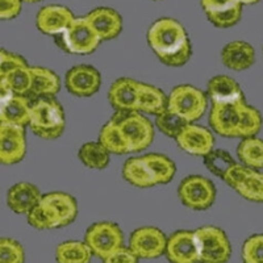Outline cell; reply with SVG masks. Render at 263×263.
I'll return each instance as SVG.
<instances>
[{"label":"cell","mask_w":263,"mask_h":263,"mask_svg":"<svg viewBox=\"0 0 263 263\" xmlns=\"http://www.w3.org/2000/svg\"><path fill=\"white\" fill-rule=\"evenodd\" d=\"M153 53L164 65L179 67L191 60L192 46L184 27L171 17H162L150 25L146 34Z\"/></svg>","instance_id":"obj_1"},{"label":"cell","mask_w":263,"mask_h":263,"mask_svg":"<svg viewBox=\"0 0 263 263\" xmlns=\"http://www.w3.org/2000/svg\"><path fill=\"white\" fill-rule=\"evenodd\" d=\"M29 126L44 140H55L65 132L66 119L62 105L54 98H40L32 102Z\"/></svg>","instance_id":"obj_2"},{"label":"cell","mask_w":263,"mask_h":263,"mask_svg":"<svg viewBox=\"0 0 263 263\" xmlns=\"http://www.w3.org/2000/svg\"><path fill=\"white\" fill-rule=\"evenodd\" d=\"M54 41L66 53L88 55L99 48L102 40L84 16L75 17L65 32L54 36Z\"/></svg>","instance_id":"obj_3"},{"label":"cell","mask_w":263,"mask_h":263,"mask_svg":"<svg viewBox=\"0 0 263 263\" xmlns=\"http://www.w3.org/2000/svg\"><path fill=\"white\" fill-rule=\"evenodd\" d=\"M125 137L130 153L146 150L154 140V128L150 120L138 111H116L112 117Z\"/></svg>","instance_id":"obj_4"},{"label":"cell","mask_w":263,"mask_h":263,"mask_svg":"<svg viewBox=\"0 0 263 263\" xmlns=\"http://www.w3.org/2000/svg\"><path fill=\"white\" fill-rule=\"evenodd\" d=\"M208 107V98L201 90L190 84L174 87L168 95V109L180 115L189 123L203 117Z\"/></svg>","instance_id":"obj_5"},{"label":"cell","mask_w":263,"mask_h":263,"mask_svg":"<svg viewBox=\"0 0 263 263\" xmlns=\"http://www.w3.org/2000/svg\"><path fill=\"white\" fill-rule=\"evenodd\" d=\"M194 232L200 251V263H228L232 245L221 228L206 225Z\"/></svg>","instance_id":"obj_6"},{"label":"cell","mask_w":263,"mask_h":263,"mask_svg":"<svg viewBox=\"0 0 263 263\" xmlns=\"http://www.w3.org/2000/svg\"><path fill=\"white\" fill-rule=\"evenodd\" d=\"M84 242L90 246L93 255L104 259L123 246V230L111 221L95 222L86 230Z\"/></svg>","instance_id":"obj_7"},{"label":"cell","mask_w":263,"mask_h":263,"mask_svg":"<svg viewBox=\"0 0 263 263\" xmlns=\"http://www.w3.org/2000/svg\"><path fill=\"white\" fill-rule=\"evenodd\" d=\"M178 196L190 210L205 211L212 206L215 201L216 189L208 178L190 175L180 182Z\"/></svg>","instance_id":"obj_8"},{"label":"cell","mask_w":263,"mask_h":263,"mask_svg":"<svg viewBox=\"0 0 263 263\" xmlns=\"http://www.w3.org/2000/svg\"><path fill=\"white\" fill-rule=\"evenodd\" d=\"M245 103V99L232 103H212L210 124L213 130L222 137H238L241 115Z\"/></svg>","instance_id":"obj_9"},{"label":"cell","mask_w":263,"mask_h":263,"mask_svg":"<svg viewBox=\"0 0 263 263\" xmlns=\"http://www.w3.org/2000/svg\"><path fill=\"white\" fill-rule=\"evenodd\" d=\"M167 237L161 229L142 227L136 229L129 237V248L140 259H156L166 251Z\"/></svg>","instance_id":"obj_10"},{"label":"cell","mask_w":263,"mask_h":263,"mask_svg":"<svg viewBox=\"0 0 263 263\" xmlns=\"http://www.w3.org/2000/svg\"><path fill=\"white\" fill-rule=\"evenodd\" d=\"M25 126L0 123V162L6 166L23 161L27 154Z\"/></svg>","instance_id":"obj_11"},{"label":"cell","mask_w":263,"mask_h":263,"mask_svg":"<svg viewBox=\"0 0 263 263\" xmlns=\"http://www.w3.org/2000/svg\"><path fill=\"white\" fill-rule=\"evenodd\" d=\"M102 84V77L98 69L90 65L74 66L66 72L65 86L71 95L88 98L95 95Z\"/></svg>","instance_id":"obj_12"},{"label":"cell","mask_w":263,"mask_h":263,"mask_svg":"<svg viewBox=\"0 0 263 263\" xmlns=\"http://www.w3.org/2000/svg\"><path fill=\"white\" fill-rule=\"evenodd\" d=\"M164 254L170 263H200L195 232L178 230L167 238Z\"/></svg>","instance_id":"obj_13"},{"label":"cell","mask_w":263,"mask_h":263,"mask_svg":"<svg viewBox=\"0 0 263 263\" xmlns=\"http://www.w3.org/2000/svg\"><path fill=\"white\" fill-rule=\"evenodd\" d=\"M208 20L217 28H230L242 17V4L238 0H200Z\"/></svg>","instance_id":"obj_14"},{"label":"cell","mask_w":263,"mask_h":263,"mask_svg":"<svg viewBox=\"0 0 263 263\" xmlns=\"http://www.w3.org/2000/svg\"><path fill=\"white\" fill-rule=\"evenodd\" d=\"M175 140L178 146L191 156H206L215 145V137L210 129L192 123L187 124Z\"/></svg>","instance_id":"obj_15"},{"label":"cell","mask_w":263,"mask_h":263,"mask_svg":"<svg viewBox=\"0 0 263 263\" xmlns=\"http://www.w3.org/2000/svg\"><path fill=\"white\" fill-rule=\"evenodd\" d=\"M74 18V13L67 7L53 4L40 9L36 16V25L41 33L54 37L65 32Z\"/></svg>","instance_id":"obj_16"},{"label":"cell","mask_w":263,"mask_h":263,"mask_svg":"<svg viewBox=\"0 0 263 263\" xmlns=\"http://www.w3.org/2000/svg\"><path fill=\"white\" fill-rule=\"evenodd\" d=\"M140 83L132 78H120L111 84L108 100L115 111H138Z\"/></svg>","instance_id":"obj_17"},{"label":"cell","mask_w":263,"mask_h":263,"mask_svg":"<svg viewBox=\"0 0 263 263\" xmlns=\"http://www.w3.org/2000/svg\"><path fill=\"white\" fill-rule=\"evenodd\" d=\"M86 17L102 41L116 39L123 29V18L116 9L99 7L87 13Z\"/></svg>","instance_id":"obj_18"},{"label":"cell","mask_w":263,"mask_h":263,"mask_svg":"<svg viewBox=\"0 0 263 263\" xmlns=\"http://www.w3.org/2000/svg\"><path fill=\"white\" fill-rule=\"evenodd\" d=\"M41 201L49 208L53 213L54 218L57 220L58 228L67 227L75 221L78 216V204L74 196L66 192H49L42 195Z\"/></svg>","instance_id":"obj_19"},{"label":"cell","mask_w":263,"mask_h":263,"mask_svg":"<svg viewBox=\"0 0 263 263\" xmlns=\"http://www.w3.org/2000/svg\"><path fill=\"white\" fill-rule=\"evenodd\" d=\"M42 195L36 185L28 182L13 184L7 194L9 210L18 215H28L41 201Z\"/></svg>","instance_id":"obj_20"},{"label":"cell","mask_w":263,"mask_h":263,"mask_svg":"<svg viewBox=\"0 0 263 263\" xmlns=\"http://www.w3.org/2000/svg\"><path fill=\"white\" fill-rule=\"evenodd\" d=\"M221 61L228 69L243 71L254 65L255 50L245 41H232L221 50Z\"/></svg>","instance_id":"obj_21"},{"label":"cell","mask_w":263,"mask_h":263,"mask_svg":"<svg viewBox=\"0 0 263 263\" xmlns=\"http://www.w3.org/2000/svg\"><path fill=\"white\" fill-rule=\"evenodd\" d=\"M32 88L27 96L30 102L40 98H54L61 90V79L53 70L32 66Z\"/></svg>","instance_id":"obj_22"},{"label":"cell","mask_w":263,"mask_h":263,"mask_svg":"<svg viewBox=\"0 0 263 263\" xmlns=\"http://www.w3.org/2000/svg\"><path fill=\"white\" fill-rule=\"evenodd\" d=\"M32 102L27 96L12 95L2 100L0 121L12 125H29Z\"/></svg>","instance_id":"obj_23"},{"label":"cell","mask_w":263,"mask_h":263,"mask_svg":"<svg viewBox=\"0 0 263 263\" xmlns=\"http://www.w3.org/2000/svg\"><path fill=\"white\" fill-rule=\"evenodd\" d=\"M32 67L21 66L4 77H0V92L2 100L12 95L28 96L32 88Z\"/></svg>","instance_id":"obj_24"},{"label":"cell","mask_w":263,"mask_h":263,"mask_svg":"<svg viewBox=\"0 0 263 263\" xmlns=\"http://www.w3.org/2000/svg\"><path fill=\"white\" fill-rule=\"evenodd\" d=\"M206 95L212 103H232L245 99L239 84L228 75L213 77L206 84Z\"/></svg>","instance_id":"obj_25"},{"label":"cell","mask_w":263,"mask_h":263,"mask_svg":"<svg viewBox=\"0 0 263 263\" xmlns=\"http://www.w3.org/2000/svg\"><path fill=\"white\" fill-rule=\"evenodd\" d=\"M123 177L126 182L138 189H149L157 185L144 157H132L126 159L123 166Z\"/></svg>","instance_id":"obj_26"},{"label":"cell","mask_w":263,"mask_h":263,"mask_svg":"<svg viewBox=\"0 0 263 263\" xmlns=\"http://www.w3.org/2000/svg\"><path fill=\"white\" fill-rule=\"evenodd\" d=\"M168 108V98L156 86L140 83L138 93V112L147 115H159Z\"/></svg>","instance_id":"obj_27"},{"label":"cell","mask_w":263,"mask_h":263,"mask_svg":"<svg viewBox=\"0 0 263 263\" xmlns=\"http://www.w3.org/2000/svg\"><path fill=\"white\" fill-rule=\"evenodd\" d=\"M93 253L82 241H65L55 249L57 263H90Z\"/></svg>","instance_id":"obj_28"},{"label":"cell","mask_w":263,"mask_h":263,"mask_svg":"<svg viewBox=\"0 0 263 263\" xmlns=\"http://www.w3.org/2000/svg\"><path fill=\"white\" fill-rule=\"evenodd\" d=\"M99 142L111 154L123 156V154L130 153L123 132L117 125L116 121H114L112 119L103 125L102 130L99 133Z\"/></svg>","instance_id":"obj_29"},{"label":"cell","mask_w":263,"mask_h":263,"mask_svg":"<svg viewBox=\"0 0 263 263\" xmlns=\"http://www.w3.org/2000/svg\"><path fill=\"white\" fill-rule=\"evenodd\" d=\"M142 157L149 166L157 185L167 184L174 179L175 173H177V166L168 157L163 156V154H157V153H150V154H145Z\"/></svg>","instance_id":"obj_30"},{"label":"cell","mask_w":263,"mask_h":263,"mask_svg":"<svg viewBox=\"0 0 263 263\" xmlns=\"http://www.w3.org/2000/svg\"><path fill=\"white\" fill-rule=\"evenodd\" d=\"M237 156L241 163L255 170L263 168V140L258 137H246L237 147Z\"/></svg>","instance_id":"obj_31"},{"label":"cell","mask_w":263,"mask_h":263,"mask_svg":"<svg viewBox=\"0 0 263 263\" xmlns=\"http://www.w3.org/2000/svg\"><path fill=\"white\" fill-rule=\"evenodd\" d=\"M109 154L104 146L100 142H86L82 145L79 149V159L82 163L88 168H93V170H103L108 166L109 163Z\"/></svg>","instance_id":"obj_32"},{"label":"cell","mask_w":263,"mask_h":263,"mask_svg":"<svg viewBox=\"0 0 263 263\" xmlns=\"http://www.w3.org/2000/svg\"><path fill=\"white\" fill-rule=\"evenodd\" d=\"M239 196L253 203H263V173L255 168H249L242 182L237 185Z\"/></svg>","instance_id":"obj_33"},{"label":"cell","mask_w":263,"mask_h":263,"mask_svg":"<svg viewBox=\"0 0 263 263\" xmlns=\"http://www.w3.org/2000/svg\"><path fill=\"white\" fill-rule=\"evenodd\" d=\"M187 124H190L187 120L168 108L156 117V125L159 132L171 138H177Z\"/></svg>","instance_id":"obj_34"},{"label":"cell","mask_w":263,"mask_h":263,"mask_svg":"<svg viewBox=\"0 0 263 263\" xmlns=\"http://www.w3.org/2000/svg\"><path fill=\"white\" fill-rule=\"evenodd\" d=\"M263 119L260 112L257 108L250 107L245 103L242 107V115H241V123H239L238 137H254L257 133H259L262 128Z\"/></svg>","instance_id":"obj_35"},{"label":"cell","mask_w":263,"mask_h":263,"mask_svg":"<svg viewBox=\"0 0 263 263\" xmlns=\"http://www.w3.org/2000/svg\"><path fill=\"white\" fill-rule=\"evenodd\" d=\"M236 163L233 157L227 150H212L206 156H204V164L206 170L212 173L213 175L218 178H222L228 170Z\"/></svg>","instance_id":"obj_36"},{"label":"cell","mask_w":263,"mask_h":263,"mask_svg":"<svg viewBox=\"0 0 263 263\" xmlns=\"http://www.w3.org/2000/svg\"><path fill=\"white\" fill-rule=\"evenodd\" d=\"M28 224L33 227L34 229L39 230H49V229H57L58 224L55 221L54 216L49 211L45 204L40 201L32 211L27 215Z\"/></svg>","instance_id":"obj_37"},{"label":"cell","mask_w":263,"mask_h":263,"mask_svg":"<svg viewBox=\"0 0 263 263\" xmlns=\"http://www.w3.org/2000/svg\"><path fill=\"white\" fill-rule=\"evenodd\" d=\"M24 248L13 238L0 239V263H24Z\"/></svg>","instance_id":"obj_38"},{"label":"cell","mask_w":263,"mask_h":263,"mask_svg":"<svg viewBox=\"0 0 263 263\" xmlns=\"http://www.w3.org/2000/svg\"><path fill=\"white\" fill-rule=\"evenodd\" d=\"M243 263H263V234L250 236L242 246Z\"/></svg>","instance_id":"obj_39"},{"label":"cell","mask_w":263,"mask_h":263,"mask_svg":"<svg viewBox=\"0 0 263 263\" xmlns=\"http://www.w3.org/2000/svg\"><path fill=\"white\" fill-rule=\"evenodd\" d=\"M27 65L28 63L24 60V57H21L18 54L9 53L6 49H3L2 53H0V77H4V75L13 71L17 67Z\"/></svg>","instance_id":"obj_40"},{"label":"cell","mask_w":263,"mask_h":263,"mask_svg":"<svg viewBox=\"0 0 263 263\" xmlns=\"http://www.w3.org/2000/svg\"><path fill=\"white\" fill-rule=\"evenodd\" d=\"M249 168L250 167L245 166L243 163H237L236 162V163L225 173V175L222 177V180L229 185L230 189L236 190L237 185L242 182V179L245 178L246 174H248Z\"/></svg>","instance_id":"obj_41"},{"label":"cell","mask_w":263,"mask_h":263,"mask_svg":"<svg viewBox=\"0 0 263 263\" xmlns=\"http://www.w3.org/2000/svg\"><path fill=\"white\" fill-rule=\"evenodd\" d=\"M140 262V258L132 251V249L125 248V246H121L120 249H117L116 251H114L112 254L108 255L107 258L103 259V263H138Z\"/></svg>","instance_id":"obj_42"},{"label":"cell","mask_w":263,"mask_h":263,"mask_svg":"<svg viewBox=\"0 0 263 263\" xmlns=\"http://www.w3.org/2000/svg\"><path fill=\"white\" fill-rule=\"evenodd\" d=\"M23 8V0H0V18L11 20L17 17Z\"/></svg>","instance_id":"obj_43"},{"label":"cell","mask_w":263,"mask_h":263,"mask_svg":"<svg viewBox=\"0 0 263 263\" xmlns=\"http://www.w3.org/2000/svg\"><path fill=\"white\" fill-rule=\"evenodd\" d=\"M238 2L243 6V4H255L258 2H260V0H238Z\"/></svg>","instance_id":"obj_44"},{"label":"cell","mask_w":263,"mask_h":263,"mask_svg":"<svg viewBox=\"0 0 263 263\" xmlns=\"http://www.w3.org/2000/svg\"><path fill=\"white\" fill-rule=\"evenodd\" d=\"M23 2H25V3H39L41 0H23Z\"/></svg>","instance_id":"obj_45"}]
</instances>
